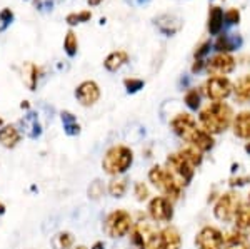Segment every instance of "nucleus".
<instances>
[{
  "mask_svg": "<svg viewBox=\"0 0 250 249\" xmlns=\"http://www.w3.org/2000/svg\"><path fill=\"white\" fill-rule=\"evenodd\" d=\"M195 243H197V246H199V249H222L224 248L225 239H224V234H222L217 227L207 226L197 234Z\"/></svg>",
  "mask_w": 250,
  "mask_h": 249,
  "instance_id": "nucleus-9",
  "label": "nucleus"
},
{
  "mask_svg": "<svg viewBox=\"0 0 250 249\" xmlns=\"http://www.w3.org/2000/svg\"><path fill=\"white\" fill-rule=\"evenodd\" d=\"M75 97L82 106L90 107L95 102H99L100 99V87L99 84L94 80H83L82 84H79L77 89H75Z\"/></svg>",
  "mask_w": 250,
  "mask_h": 249,
  "instance_id": "nucleus-11",
  "label": "nucleus"
},
{
  "mask_svg": "<svg viewBox=\"0 0 250 249\" xmlns=\"http://www.w3.org/2000/svg\"><path fill=\"white\" fill-rule=\"evenodd\" d=\"M104 248H105V246H104V243H100V241H99V243H95L90 249H104Z\"/></svg>",
  "mask_w": 250,
  "mask_h": 249,
  "instance_id": "nucleus-40",
  "label": "nucleus"
},
{
  "mask_svg": "<svg viewBox=\"0 0 250 249\" xmlns=\"http://www.w3.org/2000/svg\"><path fill=\"white\" fill-rule=\"evenodd\" d=\"M124 86L127 87L128 92H137V91H140L144 87V80H140V79H125Z\"/></svg>",
  "mask_w": 250,
  "mask_h": 249,
  "instance_id": "nucleus-34",
  "label": "nucleus"
},
{
  "mask_svg": "<svg viewBox=\"0 0 250 249\" xmlns=\"http://www.w3.org/2000/svg\"><path fill=\"white\" fill-rule=\"evenodd\" d=\"M224 249H250L247 239L242 234H230L225 239V246Z\"/></svg>",
  "mask_w": 250,
  "mask_h": 249,
  "instance_id": "nucleus-28",
  "label": "nucleus"
},
{
  "mask_svg": "<svg viewBox=\"0 0 250 249\" xmlns=\"http://www.w3.org/2000/svg\"><path fill=\"white\" fill-rule=\"evenodd\" d=\"M102 0H88V5H99Z\"/></svg>",
  "mask_w": 250,
  "mask_h": 249,
  "instance_id": "nucleus-41",
  "label": "nucleus"
},
{
  "mask_svg": "<svg viewBox=\"0 0 250 249\" xmlns=\"http://www.w3.org/2000/svg\"><path fill=\"white\" fill-rule=\"evenodd\" d=\"M208 49H210V44H208V42L202 44V45L199 47V50L195 52V57H197V59H200V57H202V55H205V54H207V52H208Z\"/></svg>",
  "mask_w": 250,
  "mask_h": 249,
  "instance_id": "nucleus-38",
  "label": "nucleus"
},
{
  "mask_svg": "<svg viewBox=\"0 0 250 249\" xmlns=\"http://www.w3.org/2000/svg\"><path fill=\"white\" fill-rule=\"evenodd\" d=\"M180 154L184 156V159H187L188 162L192 164L193 167H197L200 162H202V156H200V151L197 149V147H187V149H184Z\"/></svg>",
  "mask_w": 250,
  "mask_h": 249,
  "instance_id": "nucleus-30",
  "label": "nucleus"
},
{
  "mask_svg": "<svg viewBox=\"0 0 250 249\" xmlns=\"http://www.w3.org/2000/svg\"><path fill=\"white\" fill-rule=\"evenodd\" d=\"M148 216L157 223H168L173 218V207L170 199L164 196H155L148 203Z\"/></svg>",
  "mask_w": 250,
  "mask_h": 249,
  "instance_id": "nucleus-8",
  "label": "nucleus"
},
{
  "mask_svg": "<svg viewBox=\"0 0 250 249\" xmlns=\"http://www.w3.org/2000/svg\"><path fill=\"white\" fill-rule=\"evenodd\" d=\"M245 149H247V152H250V144H247V147H245Z\"/></svg>",
  "mask_w": 250,
  "mask_h": 249,
  "instance_id": "nucleus-44",
  "label": "nucleus"
},
{
  "mask_svg": "<svg viewBox=\"0 0 250 249\" xmlns=\"http://www.w3.org/2000/svg\"><path fill=\"white\" fill-rule=\"evenodd\" d=\"M3 212H5V206H3V204L0 203V214H3Z\"/></svg>",
  "mask_w": 250,
  "mask_h": 249,
  "instance_id": "nucleus-42",
  "label": "nucleus"
},
{
  "mask_svg": "<svg viewBox=\"0 0 250 249\" xmlns=\"http://www.w3.org/2000/svg\"><path fill=\"white\" fill-rule=\"evenodd\" d=\"M188 142H192L193 147H197L200 152H205V151H210L213 147V137L212 134H208L207 131L204 129H195V132L190 136Z\"/></svg>",
  "mask_w": 250,
  "mask_h": 249,
  "instance_id": "nucleus-17",
  "label": "nucleus"
},
{
  "mask_svg": "<svg viewBox=\"0 0 250 249\" xmlns=\"http://www.w3.org/2000/svg\"><path fill=\"white\" fill-rule=\"evenodd\" d=\"M148 181L154 184L157 189L162 191L167 196V199H179L182 186L172 178V174L167 169H164L160 166H154L148 171Z\"/></svg>",
  "mask_w": 250,
  "mask_h": 249,
  "instance_id": "nucleus-3",
  "label": "nucleus"
},
{
  "mask_svg": "<svg viewBox=\"0 0 250 249\" xmlns=\"http://www.w3.org/2000/svg\"><path fill=\"white\" fill-rule=\"evenodd\" d=\"M155 25L159 27V30L162 32V34L173 35L175 32L180 30V27H182V20L173 14H164V15H159V17L155 19Z\"/></svg>",
  "mask_w": 250,
  "mask_h": 249,
  "instance_id": "nucleus-14",
  "label": "nucleus"
},
{
  "mask_svg": "<svg viewBox=\"0 0 250 249\" xmlns=\"http://www.w3.org/2000/svg\"><path fill=\"white\" fill-rule=\"evenodd\" d=\"M134 194H135V198L139 199V201H145L148 198V189H147V186H145L144 182H137L135 184V187H134Z\"/></svg>",
  "mask_w": 250,
  "mask_h": 249,
  "instance_id": "nucleus-36",
  "label": "nucleus"
},
{
  "mask_svg": "<svg viewBox=\"0 0 250 249\" xmlns=\"http://www.w3.org/2000/svg\"><path fill=\"white\" fill-rule=\"evenodd\" d=\"M62 120H63V127H65L67 134H79L80 127L77 124V120H75L74 115L70 114V112H62Z\"/></svg>",
  "mask_w": 250,
  "mask_h": 249,
  "instance_id": "nucleus-29",
  "label": "nucleus"
},
{
  "mask_svg": "<svg viewBox=\"0 0 250 249\" xmlns=\"http://www.w3.org/2000/svg\"><path fill=\"white\" fill-rule=\"evenodd\" d=\"M232 115L233 112L230 106L225 102H213L200 112L199 119L208 134H220L230 126Z\"/></svg>",
  "mask_w": 250,
  "mask_h": 249,
  "instance_id": "nucleus-1",
  "label": "nucleus"
},
{
  "mask_svg": "<svg viewBox=\"0 0 250 249\" xmlns=\"http://www.w3.org/2000/svg\"><path fill=\"white\" fill-rule=\"evenodd\" d=\"M207 72L213 77H224L225 74H230L235 69V59L229 54H217L207 62Z\"/></svg>",
  "mask_w": 250,
  "mask_h": 249,
  "instance_id": "nucleus-10",
  "label": "nucleus"
},
{
  "mask_svg": "<svg viewBox=\"0 0 250 249\" xmlns=\"http://www.w3.org/2000/svg\"><path fill=\"white\" fill-rule=\"evenodd\" d=\"M75 249H88V248H85V246H77Z\"/></svg>",
  "mask_w": 250,
  "mask_h": 249,
  "instance_id": "nucleus-43",
  "label": "nucleus"
},
{
  "mask_svg": "<svg viewBox=\"0 0 250 249\" xmlns=\"http://www.w3.org/2000/svg\"><path fill=\"white\" fill-rule=\"evenodd\" d=\"M233 86L227 77H210L205 82V94L208 99L220 102L232 94Z\"/></svg>",
  "mask_w": 250,
  "mask_h": 249,
  "instance_id": "nucleus-7",
  "label": "nucleus"
},
{
  "mask_svg": "<svg viewBox=\"0 0 250 249\" xmlns=\"http://www.w3.org/2000/svg\"><path fill=\"white\" fill-rule=\"evenodd\" d=\"M222 29H224V10L220 7H212L208 12V32L217 35Z\"/></svg>",
  "mask_w": 250,
  "mask_h": 249,
  "instance_id": "nucleus-23",
  "label": "nucleus"
},
{
  "mask_svg": "<svg viewBox=\"0 0 250 249\" xmlns=\"http://www.w3.org/2000/svg\"><path fill=\"white\" fill-rule=\"evenodd\" d=\"M30 2H34V3H37V2H40V0H30Z\"/></svg>",
  "mask_w": 250,
  "mask_h": 249,
  "instance_id": "nucleus-45",
  "label": "nucleus"
},
{
  "mask_svg": "<svg viewBox=\"0 0 250 249\" xmlns=\"http://www.w3.org/2000/svg\"><path fill=\"white\" fill-rule=\"evenodd\" d=\"M242 44V39L239 35H220L215 42V49L220 52V54H229V52L235 50Z\"/></svg>",
  "mask_w": 250,
  "mask_h": 249,
  "instance_id": "nucleus-20",
  "label": "nucleus"
},
{
  "mask_svg": "<svg viewBox=\"0 0 250 249\" xmlns=\"http://www.w3.org/2000/svg\"><path fill=\"white\" fill-rule=\"evenodd\" d=\"M185 104H187L190 109H199L200 107V94H199V91H195V89H190L185 94Z\"/></svg>",
  "mask_w": 250,
  "mask_h": 249,
  "instance_id": "nucleus-32",
  "label": "nucleus"
},
{
  "mask_svg": "<svg viewBox=\"0 0 250 249\" xmlns=\"http://www.w3.org/2000/svg\"><path fill=\"white\" fill-rule=\"evenodd\" d=\"M88 194H90L92 198H99V196L102 194V186H100L99 181H95V182L92 184L90 189H88Z\"/></svg>",
  "mask_w": 250,
  "mask_h": 249,
  "instance_id": "nucleus-37",
  "label": "nucleus"
},
{
  "mask_svg": "<svg viewBox=\"0 0 250 249\" xmlns=\"http://www.w3.org/2000/svg\"><path fill=\"white\" fill-rule=\"evenodd\" d=\"M90 19H92V12L83 10V12H79V14H68L65 20H67L68 25H77V23L88 22Z\"/></svg>",
  "mask_w": 250,
  "mask_h": 249,
  "instance_id": "nucleus-31",
  "label": "nucleus"
},
{
  "mask_svg": "<svg viewBox=\"0 0 250 249\" xmlns=\"http://www.w3.org/2000/svg\"><path fill=\"white\" fill-rule=\"evenodd\" d=\"M63 50H65V54L68 57H75L79 52V39L77 35H75L74 30H68L65 39H63Z\"/></svg>",
  "mask_w": 250,
  "mask_h": 249,
  "instance_id": "nucleus-26",
  "label": "nucleus"
},
{
  "mask_svg": "<svg viewBox=\"0 0 250 249\" xmlns=\"http://www.w3.org/2000/svg\"><path fill=\"white\" fill-rule=\"evenodd\" d=\"M157 239V234L154 232V229L150 227V224L147 223H139L132 227V243L135 246H139L140 249H144L147 244H150L152 241Z\"/></svg>",
  "mask_w": 250,
  "mask_h": 249,
  "instance_id": "nucleus-13",
  "label": "nucleus"
},
{
  "mask_svg": "<svg viewBox=\"0 0 250 249\" xmlns=\"http://www.w3.org/2000/svg\"><path fill=\"white\" fill-rule=\"evenodd\" d=\"M159 238V236H157ZM144 249H160V246H159V239H155V241H152L150 244H147Z\"/></svg>",
  "mask_w": 250,
  "mask_h": 249,
  "instance_id": "nucleus-39",
  "label": "nucleus"
},
{
  "mask_svg": "<svg viewBox=\"0 0 250 249\" xmlns=\"http://www.w3.org/2000/svg\"><path fill=\"white\" fill-rule=\"evenodd\" d=\"M52 244H54L55 249H70L74 246V236L70 232H59L52 239Z\"/></svg>",
  "mask_w": 250,
  "mask_h": 249,
  "instance_id": "nucleus-27",
  "label": "nucleus"
},
{
  "mask_svg": "<svg viewBox=\"0 0 250 249\" xmlns=\"http://www.w3.org/2000/svg\"><path fill=\"white\" fill-rule=\"evenodd\" d=\"M159 246L160 249H180L182 238L175 227H165L159 232Z\"/></svg>",
  "mask_w": 250,
  "mask_h": 249,
  "instance_id": "nucleus-15",
  "label": "nucleus"
},
{
  "mask_svg": "<svg viewBox=\"0 0 250 249\" xmlns=\"http://www.w3.org/2000/svg\"><path fill=\"white\" fill-rule=\"evenodd\" d=\"M134 227V221H132L130 212L124 209H115L105 218L104 223V231L107 232L110 238H124Z\"/></svg>",
  "mask_w": 250,
  "mask_h": 249,
  "instance_id": "nucleus-4",
  "label": "nucleus"
},
{
  "mask_svg": "<svg viewBox=\"0 0 250 249\" xmlns=\"http://www.w3.org/2000/svg\"><path fill=\"white\" fill-rule=\"evenodd\" d=\"M127 187H128V181L125 178H115L110 181L108 184V194L112 198H124L125 192H127Z\"/></svg>",
  "mask_w": 250,
  "mask_h": 249,
  "instance_id": "nucleus-24",
  "label": "nucleus"
},
{
  "mask_svg": "<svg viewBox=\"0 0 250 249\" xmlns=\"http://www.w3.org/2000/svg\"><path fill=\"white\" fill-rule=\"evenodd\" d=\"M233 92H235L239 104L250 102V75H244L237 80V84L233 86Z\"/></svg>",
  "mask_w": 250,
  "mask_h": 249,
  "instance_id": "nucleus-22",
  "label": "nucleus"
},
{
  "mask_svg": "<svg viewBox=\"0 0 250 249\" xmlns=\"http://www.w3.org/2000/svg\"><path fill=\"white\" fill-rule=\"evenodd\" d=\"M224 20L229 23V25H233V23H239L240 20V12L237 9H230L224 14Z\"/></svg>",
  "mask_w": 250,
  "mask_h": 249,
  "instance_id": "nucleus-35",
  "label": "nucleus"
},
{
  "mask_svg": "<svg viewBox=\"0 0 250 249\" xmlns=\"http://www.w3.org/2000/svg\"><path fill=\"white\" fill-rule=\"evenodd\" d=\"M20 139H22V136H20V132L15 126L0 127V146H3L5 149H14V147H17Z\"/></svg>",
  "mask_w": 250,
  "mask_h": 249,
  "instance_id": "nucleus-16",
  "label": "nucleus"
},
{
  "mask_svg": "<svg viewBox=\"0 0 250 249\" xmlns=\"http://www.w3.org/2000/svg\"><path fill=\"white\" fill-rule=\"evenodd\" d=\"M239 207H240L239 194H235V192H225V194L220 196V199L217 201L213 214H215V218L219 221H230L235 218Z\"/></svg>",
  "mask_w": 250,
  "mask_h": 249,
  "instance_id": "nucleus-6",
  "label": "nucleus"
},
{
  "mask_svg": "<svg viewBox=\"0 0 250 249\" xmlns=\"http://www.w3.org/2000/svg\"><path fill=\"white\" fill-rule=\"evenodd\" d=\"M235 226L242 231H250V206H240L235 214Z\"/></svg>",
  "mask_w": 250,
  "mask_h": 249,
  "instance_id": "nucleus-25",
  "label": "nucleus"
},
{
  "mask_svg": "<svg viewBox=\"0 0 250 249\" xmlns=\"http://www.w3.org/2000/svg\"><path fill=\"white\" fill-rule=\"evenodd\" d=\"M132 162H134V152H132L130 147L120 144V146L110 147L105 152V156L102 159V167L107 174L119 176L130 169Z\"/></svg>",
  "mask_w": 250,
  "mask_h": 249,
  "instance_id": "nucleus-2",
  "label": "nucleus"
},
{
  "mask_svg": "<svg viewBox=\"0 0 250 249\" xmlns=\"http://www.w3.org/2000/svg\"><path fill=\"white\" fill-rule=\"evenodd\" d=\"M12 22H14V12H12L10 9L0 10V32L5 30Z\"/></svg>",
  "mask_w": 250,
  "mask_h": 249,
  "instance_id": "nucleus-33",
  "label": "nucleus"
},
{
  "mask_svg": "<svg viewBox=\"0 0 250 249\" xmlns=\"http://www.w3.org/2000/svg\"><path fill=\"white\" fill-rule=\"evenodd\" d=\"M172 129L177 136H180V137L188 140L190 139V136L195 132V129H199V127H197V122L192 115L179 114L177 117L172 119Z\"/></svg>",
  "mask_w": 250,
  "mask_h": 249,
  "instance_id": "nucleus-12",
  "label": "nucleus"
},
{
  "mask_svg": "<svg viewBox=\"0 0 250 249\" xmlns=\"http://www.w3.org/2000/svg\"><path fill=\"white\" fill-rule=\"evenodd\" d=\"M249 201H250V196H249Z\"/></svg>",
  "mask_w": 250,
  "mask_h": 249,
  "instance_id": "nucleus-46",
  "label": "nucleus"
},
{
  "mask_svg": "<svg viewBox=\"0 0 250 249\" xmlns=\"http://www.w3.org/2000/svg\"><path fill=\"white\" fill-rule=\"evenodd\" d=\"M233 132L237 137L250 140V112H240L233 120Z\"/></svg>",
  "mask_w": 250,
  "mask_h": 249,
  "instance_id": "nucleus-18",
  "label": "nucleus"
},
{
  "mask_svg": "<svg viewBox=\"0 0 250 249\" xmlns=\"http://www.w3.org/2000/svg\"><path fill=\"white\" fill-rule=\"evenodd\" d=\"M128 62V54L125 50H115L112 54L107 55V59L104 60V67L108 72H117L120 67H124Z\"/></svg>",
  "mask_w": 250,
  "mask_h": 249,
  "instance_id": "nucleus-19",
  "label": "nucleus"
},
{
  "mask_svg": "<svg viewBox=\"0 0 250 249\" xmlns=\"http://www.w3.org/2000/svg\"><path fill=\"white\" fill-rule=\"evenodd\" d=\"M39 67L32 62H25L22 66V79L23 84L29 87V91H35L37 87V80H39Z\"/></svg>",
  "mask_w": 250,
  "mask_h": 249,
  "instance_id": "nucleus-21",
  "label": "nucleus"
},
{
  "mask_svg": "<svg viewBox=\"0 0 250 249\" xmlns=\"http://www.w3.org/2000/svg\"><path fill=\"white\" fill-rule=\"evenodd\" d=\"M193 169L195 167L188 162L187 159H184V156L180 154H170L167 158V171L172 174V178L180 184V186H187L193 178Z\"/></svg>",
  "mask_w": 250,
  "mask_h": 249,
  "instance_id": "nucleus-5",
  "label": "nucleus"
}]
</instances>
